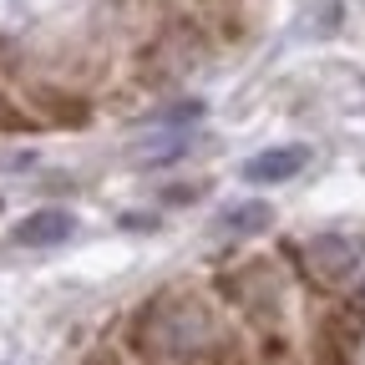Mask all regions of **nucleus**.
I'll return each instance as SVG.
<instances>
[{
	"instance_id": "nucleus-1",
	"label": "nucleus",
	"mask_w": 365,
	"mask_h": 365,
	"mask_svg": "<svg viewBox=\"0 0 365 365\" xmlns=\"http://www.w3.org/2000/svg\"><path fill=\"white\" fill-rule=\"evenodd\" d=\"M304 274L335 294H350L365 304V239L345 234H319L304 244Z\"/></svg>"
},
{
	"instance_id": "nucleus-2",
	"label": "nucleus",
	"mask_w": 365,
	"mask_h": 365,
	"mask_svg": "<svg viewBox=\"0 0 365 365\" xmlns=\"http://www.w3.org/2000/svg\"><path fill=\"white\" fill-rule=\"evenodd\" d=\"M71 228H76V218H71L66 208H36L31 218L16 223V244H26V249H51V244L71 239Z\"/></svg>"
},
{
	"instance_id": "nucleus-3",
	"label": "nucleus",
	"mask_w": 365,
	"mask_h": 365,
	"mask_svg": "<svg viewBox=\"0 0 365 365\" xmlns=\"http://www.w3.org/2000/svg\"><path fill=\"white\" fill-rule=\"evenodd\" d=\"M304 163H309V148H299V143L269 148V153H254V158L244 163V178H249V182H289Z\"/></svg>"
},
{
	"instance_id": "nucleus-4",
	"label": "nucleus",
	"mask_w": 365,
	"mask_h": 365,
	"mask_svg": "<svg viewBox=\"0 0 365 365\" xmlns=\"http://www.w3.org/2000/svg\"><path fill=\"white\" fill-rule=\"evenodd\" d=\"M269 223H274L269 203H239V208L218 213V234H264Z\"/></svg>"
}]
</instances>
